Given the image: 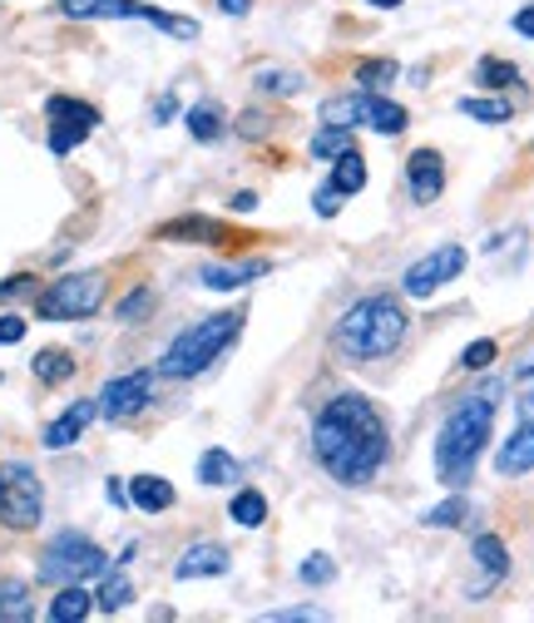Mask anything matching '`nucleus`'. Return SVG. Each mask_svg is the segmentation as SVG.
Masks as SVG:
<instances>
[{"mask_svg":"<svg viewBox=\"0 0 534 623\" xmlns=\"http://www.w3.org/2000/svg\"><path fill=\"white\" fill-rule=\"evenodd\" d=\"M386 450H391L386 445V415L356 391L332 396L312 421L316 465L342 485H366L386 465Z\"/></svg>","mask_w":534,"mask_h":623,"instance_id":"f257e3e1","label":"nucleus"},{"mask_svg":"<svg viewBox=\"0 0 534 623\" xmlns=\"http://www.w3.org/2000/svg\"><path fill=\"white\" fill-rule=\"evenodd\" d=\"M494 425V401L490 396H465L450 415H445L441 435H435V475L450 490H465V480L475 475V460H480L485 441H490Z\"/></svg>","mask_w":534,"mask_h":623,"instance_id":"f03ea898","label":"nucleus"},{"mask_svg":"<svg viewBox=\"0 0 534 623\" xmlns=\"http://www.w3.org/2000/svg\"><path fill=\"white\" fill-rule=\"evenodd\" d=\"M401 336H405V307L386 292L352 302L342 312V322H336V346H342V356H352V361H371V356L396 352Z\"/></svg>","mask_w":534,"mask_h":623,"instance_id":"7ed1b4c3","label":"nucleus"},{"mask_svg":"<svg viewBox=\"0 0 534 623\" xmlns=\"http://www.w3.org/2000/svg\"><path fill=\"white\" fill-rule=\"evenodd\" d=\"M237 332H243V312L203 316V322H193L183 336H174V342H168L158 371H164V376H198V371H208V366H213L218 356L233 346Z\"/></svg>","mask_w":534,"mask_h":623,"instance_id":"20e7f679","label":"nucleus"},{"mask_svg":"<svg viewBox=\"0 0 534 623\" xmlns=\"http://www.w3.org/2000/svg\"><path fill=\"white\" fill-rule=\"evenodd\" d=\"M104 569H109L104 549H99V544L89 539V534H75V530L55 534V539H49V549L40 554V579H45V583H85V579H104Z\"/></svg>","mask_w":534,"mask_h":623,"instance_id":"39448f33","label":"nucleus"},{"mask_svg":"<svg viewBox=\"0 0 534 623\" xmlns=\"http://www.w3.org/2000/svg\"><path fill=\"white\" fill-rule=\"evenodd\" d=\"M322 119H326V124H342V129L366 124L371 134H386V138L405 134V124H411V114H405L396 99L376 94V89H356V94H346V99H326Z\"/></svg>","mask_w":534,"mask_h":623,"instance_id":"423d86ee","label":"nucleus"},{"mask_svg":"<svg viewBox=\"0 0 534 623\" xmlns=\"http://www.w3.org/2000/svg\"><path fill=\"white\" fill-rule=\"evenodd\" d=\"M40 514H45L40 475L25 460H5L0 465V524L5 530H35Z\"/></svg>","mask_w":534,"mask_h":623,"instance_id":"0eeeda50","label":"nucleus"},{"mask_svg":"<svg viewBox=\"0 0 534 623\" xmlns=\"http://www.w3.org/2000/svg\"><path fill=\"white\" fill-rule=\"evenodd\" d=\"M104 307V277L99 272H75V277H59L40 292L35 312L45 322H79V316H94Z\"/></svg>","mask_w":534,"mask_h":623,"instance_id":"6e6552de","label":"nucleus"},{"mask_svg":"<svg viewBox=\"0 0 534 623\" xmlns=\"http://www.w3.org/2000/svg\"><path fill=\"white\" fill-rule=\"evenodd\" d=\"M45 109H49V154H75V148L99 129V109L85 104V99L55 94Z\"/></svg>","mask_w":534,"mask_h":623,"instance_id":"1a4fd4ad","label":"nucleus"},{"mask_svg":"<svg viewBox=\"0 0 534 623\" xmlns=\"http://www.w3.org/2000/svg\"><path fill=\"white\" fill-rule=\"evenodd\" d=\"M460 272H465V247L445 243V247H435V253H425L421 263L405 267L401 287H405V297H435L445 282H455Z\"/></svg>","mask_w":534,"mask_h":623,"instance_id":"9d476101","label":"nucleus"},{"mask_svg":"<svg viewBox=\"0 0 534 623\" xmlns=\"http://www.w3.org/2000/svg\"><path fill=\"white\" fill-rule=\"evenodd\" d=\"M148 396H154V376L148 371H129V376H114V381L99 391V411L109 421H129L134 411H144Z\"/></svg>","mask_w":534,"mask_h":623,"instance_id":"9b49d317","label":"nucleus"},{"mask_svg":"<svg viewBox=\"0 0 534 623\" xmlns=\"http://www.w3.org/2000/svg\"><path fill=\"white\" fill-rule=\"evenodd\" d=\"M405 193H411V203H435L445 193V164L435 148H415L405 158Z\"/></svg>","mask_w":534,"mask_h":623,"instance_id":"f8f14e48","label":"nucleus"},{"mask_svg":"<svg viewBox=\"0 0 534 623\" xmlns=\"http://www.w3.org/2000/svg\"><path fill=\"white\" fill-rule=\"evenodd\" d=\"M94 415H99V401H89V396H85V401H75L65 415H59V421L45 425V441H40V445H45V450H65V445H75L79 435H85V425L94 421Z\"/></svg>","mask_w":534,"mask_h":623,"instance_id":"ddd939ff","label":"nucleus"},{"mask_svg":"<svg viewBox=\"0 0 534 623\" xmlns=\"http://www.w3.org/2000/svg\"><path fill=\"white\" fill-rule=\"evenodd\" d=\"M227 549L223 544H188L183 554H178L174 574L178 579H213V574H227Z\"/></svg>","mask_w":534,"mask_h":623,"instance_id":"4468645a","label":"nucleus"},{"mask_svg":"<svg viewBox=\"0 0 534 623\" xmlns=\"http://www.w3.org/2000/svg\"><path fill=\"white\" fill-rule=\"evenodd\" d=\"M494 470H500V475L534 470V425L530 421H520V431H514L510 441L500 445V455H494Z\"/></svg>","mask_w":534,"mask_h":623,"instance_id":"2eb2a0df","label":"nucleus"},{"mask_svg":"<svg viewBox=\"0 0 534 623\" xmlns=\"http://www.w3.org/2000/svg\"><path fill=\"white\" fill-rule=\"evenodd\" d=\"M470 554H475V564L485 569V583H494V579H504V574H510V549H504L500 534H475Z\"/></svg>","mask_w":534,"mask_h":623,"instance_id":"dca6fc26","label":"nucleus"},{"mask_svg":"<svg viewBox=\"0 0 534 623\" xmlns=\"http://www.w3.org/2000/svg\"><path fill=\"white\" fill-rule=\"evenodd\" d=\"M129 500H134L144 514H158V510L174 504V485H168L164 475H138V480L129 485Z\"/></svg>","mask_w":534,"mask_h":623,"instance_id":"f3484780","label":"nucleus"},{"mask_svg":"<svg viewBox=\"0 0 534 623\" xmlns=\"http://www.w3.org/2000/svg\"><path fill=\"white\" fill-rule=\"evenodd\" d=\"M89 609H94V593L79 589V583H65V589L49 599V619L55 623H79V619H89Z\"/></svg>","mask_w":534,"mask_h":623,"instance_id":"a211bd4d","label":"nucleus"},{"mask_svg":"<svg viewBox=\"0 0 534 623\" xmlns=\"http://www.w3.org/2000/svg\"><path fill=\"white\" fill-rule=\"evenodd\" d=\"M129 20H148V25L168 30V35H178V40H198V20H188V15H168V10L138 5V0H129Z\"/></svg>","mask_w":534,"mask_h":623,"instance_id":"6ab92c4d","label":"nucleus"},{"mask_svg":"<svg viewBox=\"0 0 534 623\" xmlns=\"http://www.w3.org/2000/svg\"><path fill=\"white\" fill-rule=\"evenodd\" d=\"M188 134L198 138V144H213V138H223V109L213 104V99H198L193 109H188Z\"/></svg>","mask_w":534,"mask_h":623,"instance_id":"aec40b11","label":"nucleus"},{"mask_svg":"<svg viewBox=\"0 0 534 623\" xmlns=\"http://www.w3.org/2000/svg\"><path fill=\"white\" fill-rule=\"evenodd\" d=\"M267 272V263H237V267H203V287H213V292H227V287H243V282H257V277Z\"/></svg>","mask_w":534,"mask_h":623,"instance_id":"412c9836","label":"nucleus"},{"mask_svg":"<svg viewBox=\"0 0 534 623\" xmlns=\"http://www.w3.org/2000/svg\"><path fill=\"white\" fill-rule=\"evenodd\" d=\"M69 20H129V0H59Z\"/></svg>","mask_w":534,"mask_h":623,"instance_id":"4be33fe9","label":"nucleus"},{"mask_svg":"<svg viewBox=\"0 0 534 623\" xmlns=\"http://www.w3.org/2000/svg\"><path fill=\"white\" fill-rule=\"evenodd\" d=\"M30 589H25V579H0V619L5 623H25L30 619Z\"/></svg>","mask_w":534,"mask_h":623,"instance_id":"5701e85b","label":"nucleus"},{"mask_svg":"<svg viewBox=\"0 0 534 623\" xmlns=\"http://www.w3.org/2000/svg\"><path fill=\"white\" fill-rule=\"evenodd\" d=\"M332 188H336L342 198H352V193H361V188H366V164H361V154H356V148H352V154L336 158V168H332Z\"/></svg>","mask_w":534,"mask_h":623,"instance_id":"b1692460","label":"nucleus"},{"mask_svg":"<svg viewBox=\"0 0 534 623\" xmlns=\"http://www.w3.org/2000/svg\"><path fill=\"white\" fill-rule=\"evenodd\" d=\"M237 475H243V470H237V460L227 450H218V445H213V450H203V460H198V480H203V485H233Z\"/></svg>","mask_w":534,"mask_h":623,"instance_id":"393cba45","label":"nucleus"},{"mask_svg":"<svg viewBox=\"0 0 534 623\" xmlns=\"http://www.w3.org/2000/svg\"><path fill=\"white\" fill-rule=\"evenodd\" d=\"M129 599H134V583H129V574H109L104 569V583H99V593H94V609L119 613Z\"/></svg>","mask_w":534,"mask_h":623,"instance_id":"a878e982","label":"nucleus"},{"mask_svg":"<svg viewBox=\"0 0 534 623\" xmlns=\"http://www.w3.org/2000/svg\"><path fill=\"white\" fill-rule=\"evenodd\" d=\"M227 514H233L243 530H257V524L267 520V500H263V490H237L233 494V504H227Z\"/></svg>","mask_w":534,"mask_h":623,"instance_id":"bb28decb","label":"nucleus"},{"mask_svg":"<svg viewBox=\"0 0 534 623\" xmlns=\"http://www.w3.org/2000/svg\"><path fill=\"white\" fill-rule=\"evenodd\" d=\"M35 376L45 386H59V381L75 376V361H69V352H59V346H45V352L35 356Z\"/></svg>","mask_w":534,"mask_h":623,"instance_id":"cd10ccee","label":"nucleus"},{"mask_svg":"<svg viewBox=\"0 0 534 623\" xmlns=\"http://www.w3.org/2000/svg\"><path fill=\"white\" fill-rule=\"evenodd\" d=\"M312 148L316 158H342V154H352V129H342V124H326V129H316L312 134Z\"/></svg>","mask_w":534,"mask_h":623,"instance_id":"c85d7f7f","label":"nucleus"},{"mask_svg":"<svg viewBox=\"0 0 534 623\" xmlns=\"http://www.w3.org/2000/svg\"><path fill=\"white\" fill-rule=\"evenodd\" d=\"M257 89H263V94H277V99H287V94H297V89H302V75H297V69H257Z\"/></svg>","mask_w":534,"mask_h":623,"instance_id":"c756f323","label":"nucleus"},{"mask_svg":"<svg viewBox=\"0 0 534 623\" xmlns=\"http://www.w3.org/2000/svg\"><path fill=\"white\" fill-rule=\"evenodd\" d=\"M465 119H480V124H504L510 119V104L504 99H460Z\"/></svg>","mask_w":534,"mask_h":623,"instance_id":"7c9ffc66","label":"nucleus"},{"mask_svg":"<svg viewBox=\"0 0 534 623\" xmlns=\"http://www.w3.org/2000/svg\"><path fill=\"white\" fill-rule=\"evenodd\" d=\"M475 79L480 85H490V89H504V85H520V69L510 65V59H480V69H475Z\"/></svg>","mask_w":534,"mask_h":623,"instance_id":"2f4dec72","label":"nucleus"},{"mask_svg":"<svg viewBox=\"0 0 534 623\" xmlns=\"http://www.w3.org/2000/svg\"><path fill=\"white\" fill-rule=\"evenodd\" d=\"M164 237H203V243H223V227L208 223V218H183V223H168Z\"/></svg>","mask_w":534,"mask_h":623,"instance_id":"473e14b6","label":"nucleus"},{"mask_svg":"<svg viewBox=\"0 0 534 623\" xmlns=\"http://www.w3.org/2000/svg\"><path fill=\"white\" fill-rule=\"evenodd\" d=\"M465 514H470V504L455 494V500H445V504H435L431 514H425V524L431 530H455V524H465Z\"/></svg>","mask_w":534,"mask_h":623,"instance_id":"72a5a7b5","label":"nucleus"},{"mask_svg":"<svg viewBox=\"0 0 534 623\" xmlns=\"http://www.w3.org/2000/svg\"><path fill=\"white\" fill-rule=\"evenodd\" d=\"M332 574H336V564L326 559V554H307V559L297 564V579L302 583H332Z\"/></svg>","mask_w":534,"mask_h":623,"instance_id":"f704fd0d","label":"nucleus"},{"mask_svg":"<svg viewBox=\"0 0 534 623\" xmlns=\"http://www.w3.org/2000/svg\"><path fill=\"white\" fill-rule=\"evenodd\" d=\"M494 352H500V346H494L490 336H480V342H470L460 352V366H465V371H485V366L494 361Z\"/></svg>","mask_w":534,"mask_h":623,"instance_id":"c9c22d12","label":"nucleus"},{"mask_svg":"<svg viewBox=\"0 0 534 623\" xmlns=\"http://www.w3.org/2000/svg\"><path fill=\"white\" fill-rule=\"evenodd\" d=\"M391 75H396L391 59H366V65L356 69V85H361V89H381Z\"/></svg>","mask_w":534,"mask_h":623,"instance_id":"e433bc0d","label":"nucleus"},{"mask_svg":"<svg viewBox=\"0 0 534 623\" xmlns=\"http://www.w3.org/2000/svg\"><path fill=\"white\" fill-rule=\"evenodd\" d=\"M148 307H154V297H148L144 287H138L134 297H124V302H119V322H138V316H144Z\"/></svg>","mask_w":534,"mask_h":623,"instance_id":"4c0bfd02","label":"nucleus"},{"mask_svg":"<svg viewBox=\"0 0 534 623\" xmlns=\"http://www.w3.org/2000/svg\"><path fill=\"white\" fill-rule=\"evenodd\" d=\"M312 203H316V213H322V218H336V208H342V193H336V188L326 183V188H316Z\"/></svg>","mask_w":534,"mask_h":623,"instance_id":"58836bf2","label":"nucleus"},{"mask_svg":"<svg viewBox=\"0 0 534 623\" xmlns=\"http://www.w3.org/2000/svg\"><path fill=\"white\" fill-rule=\"evenodd\" d=\"M20 336H25V322H20L15 312H10V316H0V346H15Z\"/></svg>","mask_w":534,"mask_h":623,"instance_id":"ea45409f","label":"nucleus"},{"mask_svg":"<svg viewBox=\"0 0 534 623\" xmlns=\"http://www.w3.org/2000/svg\"><path fill=\"white\" fill-rule=\"evenodd\" d=\"M267 619H287V623H292V619H326V613L322 609H272Z\"/></svg>","mask_w":534,"mask_h":623,"instance_id":"a19ab883","label":"nucleus"},{"mask_svg":"<svg viewBox=\"0 0 534 623\" xmlns=\"http://www.w3.org/2000/svg\"><path fill=\"white\" fill-rule=\"evenodd\" d=\"M20 292H30V277H5V282H0V302H10V297H20Z\"/></svg>","mask_w":534,"mask_h":623,"instance_id":"79ce46f5","label":"nucleus"},{"mask_svg":"<svg viewBox=\"0 0 534 623\" xmlns=\"http://www.w3.org/2000/svg\"><path fill=\"white\" fill-rule=\"evenodd\" d=\"M514 30H520L524 40H534V5H524L520 15H514Z\"/></svg>","mask_w":534,"mask_h":623,"instance_id":"37998d69","label":"nucleus"},{"mask_svg":"<svg viewBox=\"0 0 534 623\" xmlns=\"http://www.w3.org/2000/svg\"><path fill=\"white\" fill-rule=\"evenodd\" d=\"M218 10H223V15H247L253 0H218Z\"/></svg>","mask_w":534,"mask_h":623,"instance_id":"c03bdc74","label":"nucleus"},{"mask_svg":"<svg viewBox=\"0 0 534 623\" xmlns=\"http://www.w3.org/2000/svg\"><path fill=\"white\" fill-rule=\"evenodd\" d=\"M263 129H267V119H257V114H243V134H247V138H257V134H263Z\"/></svg>","mask_w":534,"mask_h":623,"instance_id":"a18cd8bd","label":"nucleus"},{"mask_svg":"<svg viewBox=\"0 0 534 623\" xmlns=\"http://www.w3.org/2000/svg\"><path fill=\"white\" fill-rule=\"evenodd\" d=\"M233 208H237V213H253V208H257V193H237Z\"/></svg>","mask_w":534,"mask_h":623,"instance_id":"49530a36","label":"nucleus"},{"mask_svg":"<svg viewBox=\"0 0 534 623\" xmlns=\"http://www.w3.org/2000/svg\"><path fill=\"white\" fill-rule=\"evenodd\" d=\"M168 114H174V94H164V99L154 104V119H168Z\"/></svg>","mask_w":534,"mask_h":623,"instance_id":"de8ad7c7","label":"nucleus"},{"mask_svg":"<svg viewBox=\"0 0 534 623\" xmlns=\"http://www.w3.org/2000/svg\"><path fill=\"white\" fill-rule=\"evenodd\" d=\"M520 421H530V425H534V391L520 401Z\"/></svg>","mask_w":534,"mask_h":623,"instance_id":"09e8293b","label":"nucleus"},{"mask_svg":"<svg viewBox=\"0 0 534 623\" xmlns=\"http://www.w3.org/2000/svg\"><path fill=\"white\" fill-rule=\"evenodd\" d=\"M520 381H534V356H530V361L520 366Z\"/></svg>","mask_w":534,"mask_h":623,"instance_id":"8fccbe9b","label":"nucleus"},{"mask_svg":"<svg viewBox=\"0 0 534 623\" xmlns=\"http://www.w3.org/2000/svg\"><path fill=\"white\" fill-rule=\"evenodd\" d=\"M366 5H381V10H396V5H405V0H366Z\"/></svg>","mask_w":534,"mask_h":623,"instance_id":"3c124183","label":"nucleus"}]
</instances>
